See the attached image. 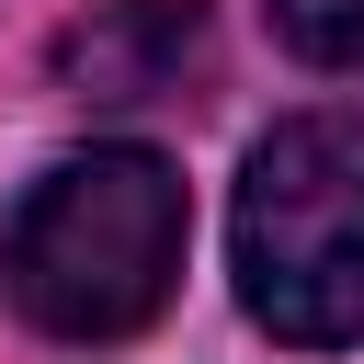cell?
Masks as SVG:
<instances>
[{"label": "cell", "mask_w": 364, "mask_h": 364, "mask_svg": "<svg viewBox=\"0 0 364 364\" xmlns=\"http://www.w3.org/2000/svg\"><path fill=\"white\" fill-rule=\"evenodd\" d=\"M182 239H193V205H182V171L159 148H68L11 205L0 284L57 341H125L171 307Z\"/></svg>", "instance_id": "obj_1"}, {"label": "cell", "mask_w": 364, "mask_h": 364, "mask_svg": "<svg viewBox=\"0 0 364 364\" xmlns=\"http://www.w3.org/2000/svg\"><path fill=\"white\" fill-rule=\"evenodd\" d=\"M239 307L273 341H364V114H284L228 205Z\"/></svg>", "instance_id": "obj_2"}, {"label": "cell", "mask_w": 364, "mask_h": 364, "mask_svg": "<svg viewBox=\"0 0 364 364\" xmlns=\"http://www.w3.org/2000/svg\"><path fill=\"white\" fill-rule=\"evenodd\" d=\"M182 57H193V11H171V0H136V11H114V23L68 34V68H80L91 91H114V102L159 91Z\"/></svg>", "instance_id": "obj_3"}, {"label": "cell", "mask_w": 364, "mask_h": 364, "mask_svg": "<svg viewBox=\"0 0 364 364\" xmlns=\"http://www.w3.org/2000/svg\"><path fill=\"white\" fill-rule=\"evenodd\" d=\"M273 34L307 68H364V0H273Z\"/></svg>", "instance_id": "obj_4"}]
</instances>
